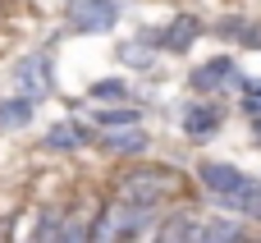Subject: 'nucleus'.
Here are the masks:
<instances>
[{"instance_id":"obj_1","label":"nucleus","mask_w":261,"mask_h":243,"mask_svg":"<svg viewBox=\"0 0 261 243\" xmlns=\"http://www.w3.org/2000/svg\"><path fill=\"white\" fill-rule=\"evenodd\" d=\"M151 221H156L151 207H138V202L115 198V202L101 211V221L92 225V243H138V234H142Z\"/></svg>"},{"instance_id":"obj_2","label":"nucleus","mask_w":261,"mask_h":243,"mask_svg":"<svg viewBox=\"0 0 261 243\" xmlns=\"http://www.w3.org/2000/svg\"><path fill=\"white\" fill-rule=\"evenodd\" d=\"M179 188V175L174 170H165V165H138L133 175H124L119 179V193L115 198H124V202H138V207H161L170 193Z\"/></svg>"},{"instance_id":"obj_3","label":"nucleus","mask_w":261,"mask_h":243,"mask_svg":"<svg viewBox=\"0 0 261 243\" xmlns=\"http://www.w3.org/2000/svg\"><path fill=\"white\" fill-rule=\"evenodd\" d=\"M119 14H124L119 0H69L64 5L69 32H110L119 23Z\"/></svg>"},{"instance_id":"obj_4","label":"nucleus","mask_w":261,"mask_h":243,"mask_svg":"<svg viewBox=\"0 0 261 243\" xmlns=\"http://www.w3.org/2000/svg\"><path fill=\"white\" fill-rule=\"evenodd\" d=\"M18 96H28L32 106L37 101H46L50 92H55V60H50V51H32L23 64H18Z\"/></svg>"},{"instance_id":"obj_5","label":"nucleus","mask_w":261,"mask_h":243,"mask_svg":"<svg viewBox=\"0 0 261 243\" xmlns=\"http://www.w3.org/2000/svg\"><path fill=\"white\" fill-rule=\"evenodd\" d=\"M142 37H147L156 51H174V55H184V51L202 37V23H197L193 14H179V18H170L165 28H147Z\"/></svg>"},{"instance_id":"obj_6","label":"nucleus","mask_w":261,"mask_h":243,"mask_svg":"<svg viewBox=\"0 0 261 243\" xmlns=\"http://www.w3.org/2000/svg\"><path fill=\"white\" fill-rule=\"evenodd\" d=\"M197 179H202L206 198H211V202H220V198L239 193L252 175H243V170H239V165H229V161H202V165H197Z\"/></svg>"},{"instance_id":"obj_7","label":"nucleus","mask_w":261,"mask_h":243,"mask_svg":"<svg viewBox=\"0 0 261 243\" xmlns=\"http://www.w3.org/2000/svg\"><path fill=\"white\" fill-rule=\"evenodd\" d=\"M229 83H243L234 55H216V60H206V64L193 69V87H197V92H220V87H229Z\"/></svg>"},{"instance_id":"obj_8","label":"nucleus","mask_w":261,"mask_h":243,"mask_svg":"<svg viewBox=\"0 0 261 243\" xmlns=\"http://www.w3.org/2000/svg\"><path fill=\"white\" fill-rule=\"evenodd\" d=\"M87 142H92V133L83 124H73V119H60V124H50L41 133V147L46 152H83Z\"/></svg>"},{"instance_id":"obj_9","label":"nucleus","mask_w":261,"mask_h":243,"mask_svg":"<svg viewBox=\"0 0 261 243\" xmlns=\"http://www.w3.org/2000/svg\"><path fill=\"white\" fill-rule=\"evenodd\" d=\"M220 124H225V110H220L216 101H197V106L184 110V133H188V138H211Z\"/></svg>"},{"instance_id":"obj_10","label":"nucleus","mask_w":261,"mask_h":243,"mask_svg":"<svg viewBox=\"0 0 261 243\" xmlns=\"http://www.w3.org/2000/svg\"><path fill=\"white\" fill-rule=\"evenodd\" d=\"M197 243H248V234H243L239 216H216V221L197 225Z\"/></svg>"},{"instance_id":"obj_11","label":"nucleus","mask_w":261,"mask_h":243,"mask_svg":"<svg viewBox=\"0 0 261 243\" xmlns=\"http://www.w3.org/2000/svg\"><path fill=\"white\" fill-rule=\"evenodd\" d=\"M101 147L115 152V156H142L151 142H147L142 129H110V133H101Z\"/></svg>"},{"instance_id":"obj_12","label":"nucleus","mask_w":261,"mask_h":243,"mask_svg":"<svg viewBox=\"0 0 261 243\" xmlns=\"http://www.w3.org/2000/svg\"><path fill=\"white\" fill-rule=\"evenodd\" d=\"M216 207H229L234 216H248V221H261V179H248L239 193H229V198H220Z\"/></svg>"},{"instance_id":"obj_13","label":"nucleus","mask_w":261,"mask_h":243,"mask_svg":"<svg viewBox=\"0 0 261 243\" xmlns=\"http://www.w3.org/2000/svg\"><path fill=\"white\" fill-rule=\"evenodd\" d=\"M92 124L101 133H110V129H138L142 124V110H133V106H96L92 110Z\"/></svg>"},{"instance_id":"obj_14","label":"nucleus","mask_w":261,"mask_h":243,"mask_svg":"<svg viewBox=\"0 0 261 243\" xmlns=\"http://www.w3.org/2000/svg\"><path fill=\"white\" fill-rule=\"evenodd\" d=\"M156 243H197V221L184 216V211L170 216V221L161 225V239H156Z\"/></svg>"},{"instance_id":"obj_15","label":"nucleus","mask_w":261,"mask_h":243,"mask_svg":"<svg viewBox=\"0 0 261 243\" xmlns=\"http://www.w3.org/2000/svg\"><path fill=\"white\" fill-rule=\"evenodd\" d=\"M41 243H92V230L78 225V221H60V225H46Z\"/></svg>"},{"instance_id":"obj_16","label":"nucleus","mask_w":261,"mask_h":243,"mask_svg":"<svg viewBox=\"0 0 261 243\" xmlns=\"http://www.w3.org/2000/svg\"><path fill=\"white\" fill-rule=\"evenodd\" d=\"M216 32H220V37H234V41H243V46H257V51H261V28H257V23H248V18H220V23H216Z\"/></svg>"},{"instance_id":"obj_17","label":"nucleus","mask_w":261,"mask_h":243,"mask_svg":"<svg viewBox=\"0 0 261 243\" xmlns=\"http://www.w3.org/2000/svg\"><path fill=\"white\" fill-rule=\"evenodd\" d=\"M124 64H133V69H147L151 60H156V46L147 41V37H133V41H119V51H115Z\"/></svg>"},{"instance_id":"obj_18","label":"nucleus","mask_w":261,"mask_h":243,"mask_svg":"<svg viewBox=\"0 0 261 243\" xmlns=\"http://www.w3.org/2000/svg\"><path fill=\"white\" fill-rule=\"evenodd\" d=\"M23 124H32V101L28 96L0 101V129H23Z\"/></svg>"},{"instance_id":"obj_19","label":"nucleus","mask_w":261,"mask_h":243,"mask_svg":"<svg viewBox=\"0 0 261 243\" xmlns=\"http://www.w3.org/2000/svg\"><path fill=\"white\" fill-rule=\"evenodd\" d=\"M124 92H128V83H124V78H101V83H92V87H87V96H92L96 106H101V101H119Z\"/></svg>"},{"instance_id":"obj_20","label":"nucleus","mask_w":261,"mask_h":243,"mask_svg":"<svg viewBox=\"0 0 261 243\" xmlns=\"http://www.w3.org/2000/svg\"><path fill=\"white\" fill-rule=\"evenodd\" d=\"M243 96H257L261 101V83H248V78H243Z\"/></svg>"},{"instance_id":"obj_21","label":"nucleus","mask_w":261,"mask_h":243,"mask_svg":"<svg viewBox=\"0 0 261 243\" xmlns=\"http://www.w3.org/2000/svg\"><path fill=\"white\" fill-rule=\"evenodd\" d=\"M252 133H257V138H261V119H257V124H252Z\"/></svg>"},{"instance_id":"obj_22","label":"nucleus","mask_w":261,"mask_h":243,"mask_svg":"<svg viewBox=\"0 0 261 243\" xmlns=\"http://www.w3.org/2000/svg\"><path fill=\"white\" fill-rule=\"evenodd\" d=\"M248 243H261V239H248Z\"/></svg>"}]
</instances>
